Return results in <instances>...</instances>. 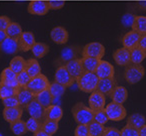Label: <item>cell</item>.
<instances>
[{
  "label": "cell",
  "instance_id": "40",
  "mask_svg": "<svg viewBox=\"0 0 146 136\" xmlns=\"http://www.w3.org/2000/svg\"><path fill=\"white\" fill-rule=\"evenodd\" d=\"M31 76L28 75V73L26 72V71H23V72L19 73V74H17V82H18V86H20V88H26V86L28 84V82H30L31 80Z\"/></svg>",
  "mask_w": 146,
  "mask_h": 136
},
{
  "label": "cell",
  "instance_id": "6",
  "mask_svg": "<svg viewBox=\"0 0 146 136\" xmlns=\"http://www.w3.org/2000/svg\"><path fill=\"white\" fill-rule=\"evenodd\" d=\"M80 54L82 55V51H80V48L77 46H68L62 49L59 59L57 60L58 67L65 66L67 63L74 60V59H79L78 57L80 56Z\"/></svg>",
  "mask_w": 146,
  "mask_h": 136
},
{
  "label": "cell",
  "instance_id": "23",
  "mask_svg": "<svg viewBox=\"0 0 146 136\" xmlns=\"http://www.w3.org/2000/svg\"><path fill=\"white\" fill-rule=\"evenodd\" d=\"M63 116V110L58 104H51L48 108L45 110V119L54 120L59 122Z\"/></svg>",
  "mask_w": 146,
  "mask_h": 136
},
{
  "label": "cell",
  "instance_id": "52",
  "mask_svg": "<svg viewBox=\"0 0 146 136\" xmlns=\"http://www.w3.org/2000/svg\"><path fill=\"white\" fill-rule=\"evenodd\" d=\"M138 132H139V136H146V124L140 127L138 129Z\"/></svg>",
  "mask_w": 146,
  "mask_h": 136
},
{
  "label": "cell",
  "instance_id": "36",
  "mask_svg": "<svg viewBox=\"0 0 146 136\" xmlns=\"http://www.w3.org/2000/svg\"><path fill=\"white\" fill-rule=\"evenodd\" d=\"M10 129H11V131L17 136H22L28 132L27 131V128H26V124H25V122L21 119L11 123Z\"/></svg>",
  "mask_w": 146,
  "mask_h": 136
},
{
  "label": "cell",
  "instance_id": "18",
  "mask_svg": "<svg viewBox=\"0 0 146 136\" xmlns=\"http://www.w3.org/2000/svg\"><path fill=\"white\" fill-rule=\"evenodd\" d=\"M113 59L118 66H127L130 64V50L127 48H119L113 53Z\"/></svg>",
  "mask_w": 146,
  "mask_h": 136
},
{
  "label": "cell",
  "instance_id": "24",
  "mask_svg": "<svg viewBox=\"0 0 146 136\" xmlns=\"http://www.w3.org/2000/svg\"><path fill=\"white\" fill-rule=\"evenodd\" d=\"M25 71L31 78H35L41 74V66L36 59H29L25 64Z\"/></svg>",
  "mask_w": 146,
  "mask_h": 136
},
{
  "label": "cell",
  "instance_id": "4",
  "mask_svg": "<svg viewBox=\"0 0 146 136\" xmlns=\"http://www.w3.org/2000/svg\"><path fill=\"white\" fill-rule=\"evenodd\" d=\"M105 111L108 116V119L111 121H121L127 115L126 108L123 104L116 103V102H110L105 106Z\"/></svg>",
  "mask_w": 146,
  "mask_h": 136
},
{
  "label": "cell",
  "instance_id": "37",
  "mask_svg": "<svg viewBox=\"0 0 146 136\" xmlns=\"http://www.w3.org/2000/svg\"><path fill=\"white\" fill-rule=\"evenodd\" d=\"M48 90L50 92V94H52L53 98H60L66 92V88L56 82H50Z\"/></svg>",
  "mask_w": 146,
  "mask_h": 136
},
{
  "label": "cell",
  "instance_id": "22",
  "mask_svg": "<svg viewBox=\"0 0 146 136\" xmlns=\"http://www.w3.org/2000/svg\"><path fill=\"white\" fill-rule=\"evenodd\" d=\"M109 96L113 102H116V103H119V104H123L124 102L127 100L128 92L124 86H117L113 90V92H111V94H110Z\"/></svg>",
  "mask_w": 146,
  "mask_h": 136
},
{
  "label": "cell",
  "instance_id": "27",
  "mask_svg": "<svg viewBox=\"0 0 146 136\" xmlns=\"http://www.w3.org/2000/svg\"><path fill=\"white\" fill-rule=\"evenodd\" d=\"M145 124H146L145 116L143 114L139 113V112L131 114L127 119V125L136 128V129H139L140 127H142Z\"/></svg>",
  "mask_w": 146,
  "mask_h": 136
},
{
  "label": "cell",
  "instance_id": "10",
  "mask_svg": "<svg viewBox=\"0 0 146 136\" xmlns=\"http://www.w3.org/2000/svg\"><path fill=\"white\" fill-rule=\"evenodd\" d=\"M25 109L27 110V112H28L31 117L36 118V119L40 120V121L45 120V110L46 109L35 98L25 106Z\"/></svg>",
  "mask_w": 146,
  "mask_h": 136
},
{
  "label": "cell",
  "instance_id": "51",
  "mask_svg": "<svg viewBox=\"0 0 146 136\" xmlns=\"http://www.w3.org/2000/svg\"><path fill=\"white\" fill-rule=\"evenodd\" d=\"M7 38V35H6V32L4 30H0V44Z\"/></svg>",
  "mask_w": 146,
  "mask_h": 136
},
{
  "label": "cell",
  "instance_id": "38",
  "mask_svg": "<svg viewBox=\"0 0 146 136\" xmlns=\"http://www.w3.org/2000/svg\"><path fill=\"white\" fill-rule=\"evenodd\" d=\"M88 130H89V136H102L104 132V125L98 123L96 121H92L88 124Z\"/></svg>",
  "mask_w": 146,
  "mask_h": 136
},
{
  "label": "cell",
  "instance_id": "33",
  "mask_svg": "<svg viewBox=\"0 0 146 136\" xmlns=\"http://www.w3.org/2000/svg\"><path fill=\"white\" fill-rule=\"evenodd\" d=\"M33 56L37 59H41L45 57L49 52V46L45 43H35L31 48Z\"/></svg>",
  "mask_w": 146,
  "mask_h": 136
},
{
  "label": "cell",
  "instance_id": "17",
  "mask_svg": "<svg viewBox=\"0 0 146 136\" xmlns=\"http://www.w3.org/2000/svg\"><path fill=\"white\" fill-rule=\"evenodd\" d=\"M22 113H23V109L20 106H18V107H5L2 112L3 118L9 124L21 119Z\"/></svg>",
  "mask_w": 146,
  "mask_h": 136
},
{
  "label": "cell",
  "instance_id": "26",
  "mask_svg": "<svg viewBox=\"0 0 146 136\" xmlns=\"http://www.w3.org/2000/svg\"><path fill=\"white\" fill-rule=\"evenodd\" d=\"M17 98H18L19 104L21 106H26L30 101H32L34 99V94L30 92L29 90H27L26 88H19L18 94H17Z\"/></svg>",
  "mask_w": 146,
  "mask_h": 136
},
{
  "label": "cell",
  "instance_id": "39",
  "mask_svg": "<svg viewBox=\"0 0 146 136\" xmlns=\"http://www.w3.org/2000/svg\"><path fill=\"white\" fill-rule=\"evenodd\" d=\"M25 124H26L27 131L35 133V132L41 130V124H42V121L36 119V118L30 117L29 119H27L26 121H25Z\"/></svg>",
  "mask_w": 146,
  "mask_h": 136
},
{
  "label": "cell",
  "instance_id": "47",
  "mask_svg": "<svg viewBox=\"0 0 146 136\" xmlns=\"http://www.w3.org/2000/svg\"><path fill=\"white\" fill-rule=\"evenodd\" d=\"M102 136H121V132L114 127H105Z\"/></svg>",
  "mask_w": 146,
  "mask_h": 136
},
{
  "label": "cell",
  "instance_id": "30",
  "mask_svg": "<svg viewBox=\"0 0 146 136\" xmlns=\"http://www.w3.org/2000/svg\"><path fill=\"white\" fill-rule=\"evenodd\" d=\"M5 32H6L7 37H9V38L19 40L20 36L22 35L23 31H22L21 26L17 22H11L10 24L8 25V27L6 28Z\"/></svg>",
  "mask_w": 146,
  "mask_h": 136
},
{
  "label": "cell",
  "instance_id": "14",
  "mask_svg": "<svg viewBox=\"0 0 146 136\" xmlns=\"http://www.w3.org/2000/svg\"><path fill=\"white\" fill-rule=\"evenodd\" d=\"M114 67L107 61L100 60L97 69L95 71V74L99 78H114Z\"/></svg>",
  "mask_w": 146,
  "mask_h": 136
},
{
  "label": "cell",
  "instance_id": "15",
  "mask_svg": "<svg viewBox=\"0 0 146 136\" xmlns=\"http://www.w3.org/2000/svg\"><path fill=\"white\" fill-rule=\"evenodd\" d=\"M35 43H36L35 42V37L32 32H29V31L23 32L18 40L19 51L27 52V51L31 50V48H32Z\"/></svg>",
  "mask_w": 146,
  "mask_h": 136
},
{
  "label": "cell",
  "instance_id": "43",
  "mask_svg": "<svg viewBox=\"0 0 146 136\" xmlns=\"http://www.w3.org/2000/svg\"><path fill=\"white\" fill-rule=\"evenodd\" d=\"M120 132H121V136H139L138 129L131 127V126L127 125V124L122 128Z\"/></svg>",
  "mask_w": 146,
  "mask_h": 136
},
{
  "label": "cell",
  "instance_id": "13",
  "mask_svg": "<svg viewBox=\"0 0 146 136\" xmlns=\"http://www.w3.org/2000/svg\"><path fill=\"white\" fill-rule=\"evenodd\" d=\"M68 32L64 27L56 26L51 30L50 32V38L55 44L58 45H64L68 41Z\"/></svg>",
  "mask_w": 146,
  "mask_h": 136
},
{
  "label": "cell",
  "instance_id": "31",
  "mask_svg": "<svg viewBox=\"0 0 146 136\" xmlns=\"http://www.w3.org/2000/svg\"><path fill=\"white\" fill-rule=\"evenodd\" d=\"M132 30L140 35L146 34V16H135L131 26Z\"/></svg>",
  "mask_w": 146,
  "mask_h": 136
},
{
  "label": "cell",
  "instance_id": "5",
  "mask_svg": "<svg viewBox=\"0 0 146 136\" xmlns=\"http://www.w3.org/2000/svg\"><path fill=\"white\" fill-rule=\"evenodd\" d=\"M50 82L49 80L44 76V75L40 74L39 76L32 78L30 80V82H28V84L26 86V88L29 90L33 94H37L39 92H43L45 90H48Z\"/></svg>",
  "mask_w": 146,
  "mask_h": 136
},
{
  "label": "cell",
  "instance_id": "21",
  "mask_svg": "<svg viewBox=\"0 0 146 136\" xmlns=\"http://www.w3.org/2000/svg\"><path fill=\"white\" fill-rule=\"evenodd\" d=\"M140 36L141 35L139 33L135 32L133 30L130 31V32L126 33L123 36V38H122V45H123L124 48H127L129 50H131L134 47H137Z\"/></svg>",
  "mask_w": 146,
  "mask_h": 136
},
{
  "label": "cell",
  "instance_id": "44",
  "mask_svg": "<svg viewBox=\"0 0 146 136\" xmlns=\"http://www.w3.org/2000/svg\"><path fill=\"white\" fill-rule=\"evenodd\" d=\"M74 136H89L88 126L85 124H78L74 131Z\"/></svg>",
  "mask_w": 146,
  "mask_h": 136
},
{
  "label": "cell",
  "instance_id": "29",
  "mask_svg": "<svg viewBox=\"0 0 146 136\" xmlns=\"http://www.w3.org/2000/svg\"><path fill=\"white\" fill-rule=\"evenodd\" d=\"M19 88L20 86H12L0 82V98L4 99V98H8L11 97V96L17 95Z\"/></svg>",
  "mask_w": 146,
  "mask_h": 136
},
{
  "label": "cell",
  "instance_id": "1",
  "mask_svg": "<svg viewBox=\"0 0 146 136\" xmlns=\"http://www.w3.org/2000/svg\"><path fill=\"white\" fill-rule=\"evenodd\" d=\"M72 115L77 124L88 125L93 121L94 111L83 102H77L72 107Z\"/></svg>",
  "mask_w": 146,
  "mask_h": 136
},
{
  "label": "cell",
  "instance_id": "42",
  "mask_svg": "<svg viewBox=\"0 0 146 136\" xmlns=\"http://www.w3.org/2000/svg\"><path fill=\"white\" fill-rule=\"evenodd\" d=\"M2 103L4 105V107H18V106H20L16 95L11 96V97L8 98H4V99H2Z\"/></svg>",
  "mask_w": 146,
  "mask_h": 136
},
{
  "label": "cell",
  "instance_id": "48",
  "mask_svg": "<svg viewBox=\"0 0 146 136\" xmlns=\"http://www.w3.org/2000/svg\"><path fill=\"white\" fill-rule=\"evenodd\" d=\"M10 23L11 20L7 16H0V30L5 31Z\"/></svg>",
  "mask_w": 146,
  "mask_h": 136
},
{
  "label": "cell",
  "instance_id": "45",
  "mask_svg": "<svg viewBox=\"0 0 146 136\" xmlns=\"http://www.w3.org/2000/svg\"><path fill=\"white\" fill-rule=\"evenodd\" d=\"M47 3H48L49 9H51V10H58V9H61L65 4V2L62 1V0H48Z\"/></svg>",
  "mask_w": 146,
  "mask_h": 136
},
{
  "label": "cell",
  "instance_id": "50",
  "mask_svg": "<svg viewBox=\"0 0 146 136\" xmlns=\"http://www.w3.org/2000/svg\"><path fill=\"white\" fill-rule=\"evenodd\" d=\"M33 134H34L33 136H52V135H50V134L46 133L45 131H43L42 129L39 130V131H37V132H35V133H33Z\"/></svg>",
  "mask_w": 146,
  "mask_h": 136
},
{
  "label": "cell",
  "instance_id": "25",
  "mask_svg": "<svg viewBox=\"0 0 146 136\" xmlns=\"http://www.w3.org/2000/svg\"><path fill=\"white\" fill-rule=\"evenodd\" d=\"M34 98L45 108V109L48 108L51 104H53V96H52V94H50L49 90H43V92H39V94H35Z\"/></svg>",
  "mask_w": 146,
  "mask_h": 136
},
{
  "label": "cell",
  "instance_id": "49",
  "mask_svg": "<svg viewBox=\"0 0 146 136\" xmlns=\"http://www.w3.org/2000/svg\"><path fill=\"white\" fill-rule=\"evenodd\" d=\"M137 46L139 47L140 49H142V50L146 52V34L141 35V36H140L139 42H138Z\"/></svg>",
  "mask_w": 146,
  "mask_h": 136
},
{
  "label": "cell",
  "instance_id": "12",
  "mask_svg": "<svg viewBox=\"0 0 146 136\" xmlns=\"http://www.w3.org/2000/svg\"><path fill=\"white\" fill-rule=\"evenodd\" d=\"M116 86H117V82H116V80L114 78H99L96 90L100 92L101 94H103L106 96V95H110Z\"/></svg>",
  "mask_w": 146,
  "mask_h": 136
},
{
  "label": "cell",
  "instance_id": "20",
  "mask_svg": "<svg viewBox=\"0 0 146 136\" xmlns=\"http://www.w3.org/2000/svg\"><path fill=\"white\" fill-rule=\"evenodd\" d=\"M16 78L17 74H15L9 67L8 68H5L1 72V75H0V82H2L4 84H8V86H19Z\"/></svg>",
  "mask_w": 146,
  "mask_h": 136
},
{
  "label": "cell",
  "instance_id": "2",
  "mask_svg": "<svg viewBox=\"0 0 146 136\" xmlns=\"http://www.w3.org/2000/svg\"><path fill=\"white\" fill-rule=\"evenodd\" d=\"M75 82L81 92L91 94L97 88L99 78L94 72H84Z\"/></svg>",
  "mask_w": 146,
  "mask_h": 136
},
{
  "label": "cell",
  "instance_id": "3",
  "mask_svg": "<svg viewBox=\"0 0 146 136\" xmlns=\"http://www.w3.org/2000/svg\"><path fill=\"white\" fill-rule=\"evenodd\" d=\"M145 69L140 64H128L124 71V78L129 84H136L143 78Z\"/></svg>",
  "mask_w": 146,
  "mask_h": 136
},
{
  "label": "cell",
  "instance_id": "8",
  "mask_svg": "<svg viewBox=\"0 0 146 136\" xmlns=\"http://www.w3.org/2000/svg\"><path fill=\"white\" fill-rule=\"evenodd\" d=\"M54 82H58V84L64 86L65 88H70L71 86H73L75 80L72 78L69 72L67 71L65 66H60L56 69L54 75Z\"/></svg>",
  "mask_w": 146,
  "mask_h": 136
},
{
  "label": "cell",
  "instance_id": "46",
  "mask_svg": "<svg viewBox=\"0 0 146 136\" xmlns=\"http://www.w3.org/2000/svg\"><path fill=\"white\" fill-rule=\"evenodd\" d=\"M134 15L130 14V13H126V14L123 15L121 19V22L123 24L124 27H131L132 26V23H133V20H134Z\"/></svg>",
  "mask_w": 146,
  "mask_h": 136
},
{
  "label": "cell",
  "instance_id": "7",
  "mask_svg": "<svg viewBox=\"0 0 146 136\" xmlns=\"http://www.w3.org/2000/svg\"><path fill=\"white\" fill-rule=\"evenodd\" d=\"M105 55V48L99 42H91L82 49V57H90L101 60Z\"/></svg>",
  "mask_w": 146,
  "mask_h": 136
},
{
  "label": "cell",
  "instance_id": "41",
  "mask_svg": "<svg viewBox=\"0 0 146 136\" xmlns=\"http://www.w3.org/2000/svg\"><path fill=\"white\" fill-rule=\"evenodd\" d=\"M93 120L98 123L102 124V125H105L107 123L108 119V116L106 114L105 109H101V110H97V111H94V117Z\"/></svg>",
  "mask_w": 146,
  "mask_h": 136
},
{
  "label": "cell",
  "instance_id": "53",
  "mask_svg": "<svg viewBox=\"0 0 146 136\" xmlns=\"http://www.w3.org/2000/svg\"><path fill=\"white\" fill-rule=\"evenodd\" d=\"M140 5V8H142L143 10H146V2H141L139 3Z\"/></svg>",
  "mask_w": 146,
  "mask_h": 136
},
{
  "label": "cell",
  "instance_id": "32",
  "mask_svg": "<svg viewBox=\"0 0 146 136\" xmlns=\"http://www.w3.org/2000/svg\"><path fill=\"white\" fill-rule=\"evenodd\" d=\"M146 58V52L139 47H134L130 50V63L132 64H141Z\"/></svg>",
  "mask_w": 146,
  "mask_h": 136
},
{
  "label": "cell",
  "instance_id": "11",
  "mask_svg": "<svg viewBox=\"0 0 146 136\" xmlns=\"http://www.w3.org/2000/svg\"><path fill=\"white\" fill-rule=\"evenodd\" d=\"M27 11L32 15H45L49 11L48 3L45 0H33L29 2Z\"/></svg>",
  "mask_w": 146,
  "mask_h": 136
},
{
  "label": "cell",
  "instance_id": "28",
  "mask_svg": "<svg viewBox=\"0 0 146 136\" xmlns=\"http://www.w3.org/2000/svg\"><path fill=\"white\" fill-rule=\"evenodd\" d=\"M100 63L99 59L90 58V57H82L81 65L84 72H94L95 73L98 65Z\"/></svg>",
  "mask_w": 146,
  "mask_h": 136
},
{
  "label": "cell",
  "instance_id": "19",
  "mask_svg": "<svg viewBox=\"0 0 146 136\" xmlns=\"http://www.w3.org/2000/svg\"><path fill=\"white\" fill-rule=\"evenodd\" d=\"M65 67H66L69 74L72 76V78L75 80L84 73L83 68H82V65H81V59H74V60L67 63L65 65Z\"/></svg>",
  "mask_w": 146,
  "mask_h": 136
},
{
  "label": "cell",
  "instance_id": "16",
  "mask_svg": "<svg viewBox=\"0 0 146 136\" xmlns=\"http://www.w3.org/2000/svg\"><path fill=\"white\" fill-rule=\"evenodd\" d=\"M0 52L6 55H16L19 52L18 40L7 37L0 44Z\"/></svg>",
  "mask_w": 146,
  "mask_h": 136
},
{
  "label": "cell",
  "instance_id": "34",
  "mask_svg": "<svg viewBox=\"0 0 146 136\" xmlns=\"http://www.w3.org/2000/svg\"><path fill=\"white\" fill-rule=\"evenodd\" d=\"M25 64L26 61L20 56H15L12 60L10 61L9 64V68L15 73V74H19V73L23 72L25 70Z\"/></svg>",
  "mask_w": 146,
  "mask_h": 136
},
{
  "label": "cell",
  "instance_id": "35",
  "mask_svg": "<svg viewBox=\"0 0 146 136\" xmlns=\"http://www.w3.org/2000/svg\"><path fill=\"white\" fill-rule=\"evenodd\" d=\"M58 122L50 119L43 120L42 124H41V129L46 132V133L50 134V135H53V134L56 133L57 130H58Z\"/></svg>",
  "mask_w": 146,
  "mask_h": 136
},
{
  "label": "cell",
  "instance_id": "9",
  "mask_svg": "<svg viewBox=\"0 0 146 136\" xmlns=\"http://www.w3.org/2000/svg\"><path fill=\"white\" fill-rule=\"evenodd\" d=\"M88 103H89V107L93 111L104 109L106 103V96L98 90H94L89 95Z\"/></svg>",
  "mask_w": 146,
  "mask_h": 136
}]
</instances>
